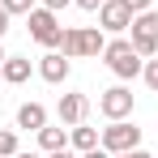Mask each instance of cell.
Wrapping results in <instances>:
<instances>
[{"mask_svg":"<svg viewBox=\"0 0 158 158\" xmlns=\"http://www.w3.org/2000/svg\"><path fill=\"white\" fill-rule=\"evenodd\" d=\"M69 141L77 145L81 154H85V150H94V145H103V137H98L94 128H85V124H73V132H69Z\"/></svg>","mask_w":158,"mask_h":158,"instance_id":"cell-12","label":"cell"},{"mask_svg":"<svg viewBox=\"0 0 158 158\" xmlns=\"http://www.w3.org/2000/svg\"><path fill=\"white\" fill-rule=\"evenodd\" d=\"M73 4H81V9H103V0H73Z\"/></svg>","mask_w":158,"mask_h":158,"instance_id":"cell-21","label":"cell"},{"mask_svg":"<svg viewBox=\"0 0 158 158\" xmlns=\"http://www.w3.org/2000/svg\"><path fill=\"white\" fill-rule=\"evenodd\" d=\"M98 111H103L107 120H124V115H132V94L124 85H111V90H103V98H98Z\"/></svg>","mask_w":158,"mask_h":158,"instance_id":"cell-7","label":"cell"},{"mask_svg":"<svg viewBox=\"0 0 158 158\" xmlns=\"http://www.w3.org/2000/svg\"><path fill=\"white\" fill-rule=\"evenodd\" d=\"M4 30H9V9L0 4V39H4Z\"/></svg>","mask_w":158,"mask_h":158,"instance_id":"cell-20","label":"cell"},{"mask_svg":"<svg viewBox=\"0 0 158 158\" xmlns=\"http://www.w3.org/2000/svg\"><path fill=\"white\" fill-rule=\"evenodd\" d=\"M81 158H111V150H103V145H94V150H85Z\"/></svg>","mask_w":158,"mask_h":158,"instance_id":"cell-18","label":"cell"},{"mask_svg":"<svg viewBox=\"0 0 158 158\" xmlns=\"http://www.w3.org/2000/svg\"><path fill=\"white\" fill-rule=\"evenodd\" d=\"M4 9H9V17H17V13H30L34 9V0H0Z\"/></svg>","mask_w":158,"mask_h":158,"instance_id":"cell-15","label":"cell"},{"mask_svg":"<svg viewBox=\"0 0 158 158\" xmlns=\"http://www.w3.org/2000/svg\"><path fill=\"white\" fill-rule=\"evenodd\" d=\"M132 13L128 9V0H103V9H98V26L111 30V34H120V30H128L132 26Z\"/></svg>","mask_w":158,"mask_h":158,"instance_id":"cell-6","label":"cell"},{"mask_svg":"<svg viewBox=\"0 0 158 158\" xmlns=\"http://www.w3.org/2000/svg\"><path fill=\"white\" fill-rule=\"evenodd\" d=\"M13 158H39V154H13Z\"/></svg>","mask_w":158,"mask_h":158,"instance_id":"cell-24","label":"cell"},{"mask_svg":"<svg viewBox=\"0 0 158 158\" xmlns=\"http://www.w3.org/2000/svg\"><path fill=\"white\" fill-rule=\"evenodd\" d=\"M39 73H43V81H52V85L64 81V77H69V56H64V52H47L43 60H39Z\"/></svg>","mask_w":158,"mask_h":158,"instance_id":"cell-8","label":"cell"},{"mask_svg":"<svg viewBox=\"0 0 158 158\" xmlns=\"http://www.w3.org/2000/svg\"><path fill=\"white\" fill-rule=\"evenodd\" d=\"M4 60H9V56H4V47H0V64H4Z\"/></svg>","mask_w":158,"mask_h":158,"instance_id":"cell-25","label":"cell"},{"mask_svg":"<svg viewBox=\"0 0 158 158\" xmlns=\"http://www.w3.org/2000/svg\"><path fill=\"white\" fill-rule=\"evenodd\" d=\"M47 158H73V154H69V150H52Z\"/></svg>","mask_w":158,"mask_h":158,"instance_id":"cell-23","label":"cell"},{"mask_svg":"<svg viewBox=\"0 0 158 158\" xmlns=\"http://www.w3.org/2000/svg\"><path fill=\"white\" fill-rule=\"evenodd\" d=\"M47 9H64V4H73V0H43Z\"/></svg>","mask_w":158,"mask_h":158,"instance_id":"cell-22","label":"cell"},{"mask_svg":"<svg viewBox=\"0 0 158 158\" xmlns=\"http://www.w3.org/2000/svg\"><path fill=\"white\" fill-rule=\"evenodd\" d=\"M13 154H17V137L9 128H0V158H13Z\"/></svg>","mask_w":158,"mask_h":158,"instance_id":"cell-14","label":"cell"},{"mask_svg":"<svg viewBox=\"0 0 158 158\" xmlns=\"http://www.w3.org/2000/svg\"><path fill=\"white\" fill-rule=\"evenodd\" d=\"M103 60L107 69L115 73V77H137L145 64H141V52L132 47V39H115V43H107L103 47Z\"/></svg>","mask_w":158,"mask_h":158,"instance_id":"cell-2","label":"cell"},{"mask_svg":"<svg viewBox=\"0 0 158 158\" xmlns=\"http://www.w3.org/2000/svg\"><path fill=\"white\" fill-rule=\"evenodd\" d=\"M137 145H141V128H132L124 120H111V128H103V150L111 154H128Z\"/></svg>","mask_w":158,"mask_h":158,"instance_id":"cell-5","label":"cell"},{"mask_svg":"<svg viewBox=\"0 0 158 158\" xmlns=\"http://www.w3.org/2000/svg\"><path fill=\"white\" fill-rule=\"evenodd\" d=\"M128 30H132V47L141 56H158V13H137Z\"/></svg>","mask_w":158,"mask_h":158,"instance_id":"cell-4","label":"cell"},{"mask_svg":"<svg viewBox=\"0 0 158 158\" xmlns=\"http://www.w3.org/2000/svg\"><path fill=\"white\" fill-rule=\"evenodd\" d=\"M64 141H69V137H64V128H47V124L39 128V145H43L47 154H52V150H64Z\"/></svg>","mask_w":158,"mask_h":158,"instance_id":"cell-13","label":"cell"},{"mask_svg":"<svg viewBox=\"0 0 158 158\" xmlns=\"http://www.w3.org/2000/svg\"><path fill=\"white\" fill-rule=\"evenodd\" d=\"M85 98H81V94H64V98H60V120H64V124H81V120H85Z\"/></svg>","mask_w":158,"mask_h":158,"instance_id":"cell-9","label":"cell"},{"mask_svg":"<svg viewBox=\"0 0 158 158\" xmlns=\"http://www.w3.org/2000/svg\"><path fill=\"white\" fill-rule=\"evenodd\" d=\"M60 47H64L69 60H81V56H103L107 39H103V30H98V26H73V30H64Z\"/></svg>","mask_w":158,"mask_h":158,"instance_id":"cell-1","label":"cell"},{"mask_svg":"<svg viewBox=\"0 0 158 158\" xmlns=\"http://www.w3.org/2000/svg\"><path fill=\"white\" fill-rule=\"evenodd\" d=\"M0 73H4V81H9V85H22V81H30V60L9 56V60L0 64Z\"/></svg>","mask_w":158,"mask_h":158,"instance_id":"cell-10","label":"cell"},{"mask_svg":"<svg viewBox=\"0 0 158 158\" xmlns=\"http://www.w3.org/2000/svg\"><path fill=\"white\" fill-rule=\"evenodd\" d=\"M30 39L34 43H43V47H60V39H64V26L56 22V9H30Z\"/></svg>","mask_w":158,"mask_h":158,"instance_id":"cell-3","label":"cell"},{"mask_svg":"<svg viewBox=\"0 0 158 158\" xmlns=\"http://www.w3.org/2000/svg\"><path fill=\"white\" fill-rule=\"evenodd\" d=\"M150 4H154V0H128V9H132V13H150Z\"/></svg>","mask_w":158,"mask_h":158,"instance_id":"cell-17","label":"cell"},{"mask_svg":"<svg viewBox=\"0 0 158 158\" xmlns=\"http://www.w3.org/2000/svg\"><path fill=\"white\" fill-rule=\"evenodd\" d=\"M141 77H145V85H150V90L158 94V60H150V64L141 69Z\"/></svg>","mask_w":158,"mask_h":158,"instance_id":"cell-16","label":"cell"},{"mask_svg":"<svg viewBox=\"0 0 158 158\" xmlns=\"http://www.w3.org/2000/svg\"><path fill=\"white\" fill-rule=\"evenodd\" d=\"M111 158H150V154H145V150L137 145V150H128V154H111Z\"/></svg>","mask_w":158,"mask_h":158,"instance_id":"cell-19","label":"cell"},{"mask_svg":"<svg viewBox=\"0 0 158 158\" xmlns=\"http://www.w3.org/2000/svg\"><path fill=\"white\" fill-rule=\"evenodd\" d=\"M0 81H4V73H0Z\"/></svg>","mask_w":158,"mask_h":158,"instance_id":"cell-26","label":"cell"},{"mask_svg":"<svg viewBox=\"0 0 158 158\" xmlns=\"http://www.w3.org/2000/svg\"><path fill=\"white\" fill-rule=\"evenodd\" d=\"M47 124V111H43V103H26V107H17V128H43Z\"/></svg>","mask_w":158,"mask_h":158,"instance_id":"cell-11","label":"cell"}]
</instances>
